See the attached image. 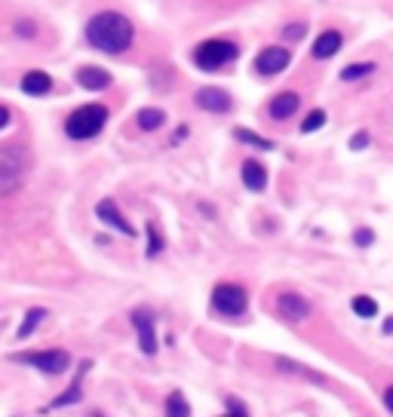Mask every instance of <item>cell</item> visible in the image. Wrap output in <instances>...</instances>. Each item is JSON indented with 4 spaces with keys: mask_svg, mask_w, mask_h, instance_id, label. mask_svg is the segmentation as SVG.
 I'll return each mask as SVG.
<instances>
[{
    "mask_svg": "<svg viewBox=\"0 0 393 417\" xmlns=\"http://www.w3.org/2000/svg\"><path fill=\"white\" fill-rule=\"evenodd\" d=\"M237 56H240V49L231 40H203L194 49V65L200 71H219V68L231 65Z\"/></svg>",
    "mask_w": 393,
    "mask_h": 417,
    "instance_id": "3",
    "label": "cell"
},
{
    "mask_svg": "<svg viewBox=\"0 0 393 417\" xmlns=\"http://www.w3.org/2000/svg\"><path fill=\"white\" fill-rule=\"evenodd\" d=\"M224 417H249V414H246V408L240 405L237 399H228V414H224Z\"/></svg>",
    "mask_w": 393,
    "mask_h": 417,
    "instance_id": "29",
    "label": "cell"
},
{
    "mask_svg": "<svg viewBox=\"0 0 393 417\" xmlns=\"http://www.w3.org/2000/svg\"><path fill=\"white\" fill-rule=\"evenodd\" d=\"M44 319H46V310H44V307H31L28 313H25V319H22L19 338H28V335H34V328H37Z\"/></svg>",
    "mask_w": 393,
    "mask_h": 417,
    "instance_id": "19",
    "label": "cell"
},
{
    "mask_svg": "<svg viewBox=\"0 0 393 417\" xmlns=\"http://www.w3.org/2000/svg\"><path fill=\"white\" fill-rule=\"evenodd\" d=\"M194 101L203 110H209V114H228V110L233 108L231 105V96L224 89H215V86H203V89H197V96Z\"/></svg>",
    "mask_w": 393,
    "mask_h": 417,
    "instance_id": "10",
    "label": "cell"
},
{
    "mask_svg": "<svg viewBox=\"0 0 393 417\" xmlns=\"http://www.w3.org/2000/svg\"><path fill=\"white\" fill-rule=\"evenodd\" d=\"M363 148H369V132H356L350 139V150H363Z\"/></svg>",
    "mask_w": 393,
    "mask_h": 417,
    "instance_id": "28",
    "label": "cell"
},
{
    "mask_svg": "<svg viewBox=\"0 0 393 417\" xmlns=\"http://www.w3.org/2000/svg\"><path fill=\"white\" fill-rule=\"evenodd\" d=\"M136 123H138V129L154 132V129H160V126L166 123V114H163L160 108H141L138 117H136Z\"/></svg>",
    "mask_w": 393,
    "mask_h": 417,
    "instance_id": "18",
    "label": "cell"
},
{
    "mask_svg": "<svg viewBox=\"0 0 393 417\" xmlns=\"http://www.w3.org/2000/svg\"><path fill=\"white\" fill-rule=\"evenodd\" d=\"M350 307H354V313H356V316H363V319H372L375 313H378V301H375V297H369V295H356L354 301H350Z\"/></svg>",
    "mask_w": 393,
    "mask_h": 417,
    "instance_id": "20",
    "label": "cell"
},
{
    "mask_svg": "<svg viewBox=\"0 0 393 417\" xmlns=\"http://www.w3.org/2000/svg\"><path fill=\"white\" fill-rule=\"evenodd\" d=\"M77 83L83 89H93V92H102L111 86V74L105 71V68H96V65H86L77 71Z\"/></svg>",
    "mask_w": 393,
    "mask_h": 417,
    "instance_id": "12",
    "label": "cell"
},
{
    "mask_svg": "<svg viewBox=\"0 0 393 417\" xmlns=\"http://www.w3.org/2000/svg\"><path fill=\"white\" fill-rule=\"evenodd\" d=\"M233 139L252 144V148H258V150H271V148H273V141H271V139H262V135L249 132V129H243V126H237V129H233Z\"/></svg>",
    "mask_w": 393,
    "mask_h": 417,
    "instance_id": "21",
    "label": "cell"
},
{
    "mask_svg": "<svg viewBox=\"0 0 393 417\" xmlns=\"http://www.w3.org/2000/svg\"><path fill=\"white\" fill-rule=\"evenodd\" d=\"M341 49V34L338 31H323L314 44V58H332Z\"/></svg>",
    "mask_w": 393,
    "mask_h": 417,
    "instance_id": "16",
    "label": "cell"
},
{
    "mask_svg": "<svg viewBox=\"0 0 393 417\" xmlns=\"http://www.w3.org/2000/svg\"><path fill=\"white\" fill-rule=\"evenodd\" d=\"M132 326L138 331V347L145 356L157 353V331H154V316L148 310H136L132 313Z\"/></svg>",
    "mask_w": 393,
    "mask_h": 417,
    "instance_id": "8",
    "label": "cell"
},
{
    "mask_svg": "<svg viewBox=\"0 0 393 417\" xmlns=\"http://www.w3.org/2000/svg\"><path fill=\"white\" fill-rule=\"evenodd\" d=\"M304 31H307V28L298 22V25H289V28L283 31V37H286V40H301V37H304Z\"/></svg>",
    "mask_w": 393,
    "mask_h": 417,
    "instance_id": "27",
    "label": "cell"
},
{
    "mask_svg": "<svg viewBox=\"0 0 393 417\" xmlns=\"http://www.w3.org/2000/svg\"><path fill=\"white\" fill-rule=\"evenodd\" d=\"M86 371H89V362H80V371H77V378H74V384H71L68 390H65V393L58 396V399H56V402L49 405V408H65V405H74V402H80V384H83V374H86Z\"/></svg>",
    "mask_w": 393,
    "mask_h": 417,
    "instance_id": "17",
    "label": "cell"
},
{
    "mask_svg": "<svg viewBox=\"0 0 393 417\" xmlns=\"http://www.w3.org/2000/svg\"><path fill=\"white\" fill-rule=\"evenodd\" d=\"M384 405H387V408H390V411H393V387L387 390V393H384Z\"/></svg>",
    "mask_w": 393,
    "mask_h": 417,
    "instance_id": "32",
    "label": "cell"
},
{
    "mask_svg": "<svg viewBox=\"0 0 393 417\" xmlns=\"http://www.w3.org/2000/svg\"><path fill=\"white\" fill-rule=\"evenodd\" d=\"M354 243L356 245H372L375 243V233L369 231V227H359V231L354 233Z\"/></svg>",
    "mask_w": 393,
    "mask_h": 417,
    "instance_id": "26",
    "label": "cell"
},
{
    "mask_svg": "<svg viewBox=\"0 0 393 417\" xmlns=\"http://www.w3.org/2000/svg\"><path fill=\"white\" fill-rule=\"evenodd\" d=\"M96 215H98V221L111 224L114 231H120L123 236H136V227H129V221L120 215V209H117L114 200H102V203H98V206H96Z\"/></svg>",
    "mask_w": 393,
    "mask_h": 417,
    "instance_id": "11",
    "label": "cell"
},
{
    "mask_svg": "<svg viewBox=\"0 0 393 417\" xmlns=\"http://www.w3.org/2000/svg\"><path fill=\"white\" fill-rule=\"evenodd\" d=\"M323 123H326V110L316 108V110H311V114L304 117V123H301V132H316Z\"/></svg>",
    "mask_w": 393,
    "mask_h": 417,
    "instance_id": "25",
    "label": "cell"
},
{
    "mask_svg": "<svg viewBox=\"0 0 393 417\" xmlns=\"http://www.w3.org/2000/svg\"><path fill=\"white\" fill-rule=\"evenodd\" d=\"M86 40L96 49H102V53L117 56V53H127L132 46L136 28H132V22L123 13L105 10V13H96L93 19L86 22Z\"/></svg>",
    "mask_w": 393,
    "mask_h": 417,
    "instance_id": "1",
    "label": "cell"
},
{
    "mask_svg": "<svg viewBox=\"0 0 393 417\" xmlns=\"http://www.w3.org/2000/svg\"><path fill=\"white\" fill-rule=\"evenodd\" d=\"M105 123H108L105 105H83L65 120V132H68V139H74V141H86V139H96V135L105 129Z\"/></svg>",
    "mask_w": 393,
    "mask_h": 417,
    "instance_id": "2",
    "label": "cell"
},
{
    "mask_svg": "<svg viewBox=\"0 0 393 417\" xmlns=\"http://www.w3.org/2000/svg\"><path fill=\"white\" fill-rule=\"evenodd\" d=\"M163 252V236H160V227L157 224H148V255L154 258V255Z\"/></svg>",
    "mask_w": 393,
    "mask_h": 417,
    "instance_id": "24",
    "label": "cell"
},
{
    "mask_svg": "<svg viewBox=\"0 0 393 417\" xmlns=\"http://www.w3.org/2000/svg\"><path fill=\"white\" fill-rule=\"evenodd\" d=\"M246 288L237 283H221L212 288V310L221 313V316H243L246 313Z\"/></svg>",
    "mask_w": 393,
    "mask_h": 417,
    "instance_id": "6",
    "label": "cell"
},
{
    "mask_svg": "<svg viewBox=\"0 0 393 417\" xmlns=\"http://www.w3.org/2000/svg\"><path fill=\"white\" fill-rule=\"evenodd\" d=\"M166 417H191V405L181 393H172L166 399Z\"/></svg>",
    "mask_w": 393,
    "mask_h": 417,
    "instance_id": "22",
    "label": "cell"
},
{
    "mask_svg": "<svg viewBox=\"0 0 393 417\" xmlns=\"http://www.w3.org/2000/svg\"><path fill=\"white\" fill-rule=\"evenodd\" d=\"M53 89V77L46 71H28L22 77V92L25 96H46Z\"/></svg>",
    "mask_w": 393,
    "mask_h": 417,
    "instance_id": "15",
    "label": "cell"
},
{
    "mask_svg": "<svg viewBox=\"0 0 393 417\" xmlns=\"http://www.w3.org/2000/svg\"><path fill=\"white\" fill-rule=\"evenodd\" d=\"M15 362L22 365H34L49 378H56V374H65L71 365V353L62 350V347H53V350H28V353H19L15 356Z\"/></svg>",
    "mask_w": 393,
    "mask_h": 417,
    "instance_id": "5",
    "label": "cell"
},
{
    "mask_svg": "<svg viewBox=\"0 0 393 417\" xmlns=\"http://www.w3.org/2000/svg\"><path fill=\"white\" fill-rule=\"evenodd\" d=\"M298 105H301V98L295 92H280V96L271 98V117L273 120H289V117L298 110Z\"/></svg>",
    "mask_w": 393,
    "mask_h": 417,
    "instance_id": "13",
    "label": "cell"
},
{
    "mask_svg": "<svg viewBox=\"0 0 393 417\" xmlns=\"http://www.w3.org/2000/svg\"><path fill=\"white\" fill-rule=\"evenodd\" d=\"M384 331H387V335H393V316H390L387 322H384Z\"/></svg>",
    "mask_w": 393,
    "mask_h": 417,
    "instance_id": "33",
    "label": "cell"
},
{
    "mask_svg": "<svg viewBox=\"0 0 393 417\" xmlns=\"http://www.w3.org/2000/svg\"><path fill=\"white\" fill-rule=\"evenodd\" d=\"M277 313H280L283 319H289V322H301V319L311 316V304H307L301 295L283 292V295L277 297Z\"/></svg>",
    "mask_w": 393,
    "mask_h": 417,
    "instance_id": "9",
    "label": "cell"
},
{
    "mask_svg": "<svg viewBox=\"0 0 393 417\" xmlns=\"http://www.w3.org/2000/svg\"><path fill=\"white\" fill-rule=\"evenodd\" d=\"M25 169H28V157L22 148H0V197L19 191Z\"/></svg>",
    "mask_w": 393,
    "mask_h": 417,
    "instance_id": "4",
    "label": "cell"
},
{
    "mask_svg": "<svg viewBox=\"0 0 393 417\" xmlns=\"http://www.w3.org/2000/svg\"><path fill=\"white\" fill-rule=\"evenodd\" d=\"M15 31H19L22 34V37H34V25H31V22H15Z\"/></svg>",
    "mask_w": 393,
    "mask_h": 417,
    "instance_id": "30",
    "label": "cell"
},
{
    "mask_svg": "<svg viewBox=\"0 0 393 417\" xmlns=\"http://www.w3.org/2000/svg\"><path fill=\"white\" fill-rule=\"evenodd\" d=\"M375 71L372 62H356V65H347L344 71H341V80H359V77H369Z\"/></svg>",
    "mask_w": 393,
    "mask_h": 417,
    "instance_id": "23",
    "label": "cell"
},
{
    "mask_svg": "<svg viewBox=\"0 0 393 417\" xmlns=\"http://www.w3.org/2000/svg\"><path fill=\"white\" fill-rule=\"evenodd\" d=\"M289 62H292L289 49H283V46H267V49H262V53H258V58H255V71L264 74V77H273V74L286 71Z\"/></svg>",
    "mask_w": 393,
    "mask_h": 417,
    "instance_id": "7",
    "label": "cell"
},
{
    "mask_svg": "<svg viewBox=\"0 0 393 417\" xmlns=\"http://www.w3.org/2000/svg\"><path fill=\"white\" fill-rule=\"evenodd\" d=\"M6 126H10V108L0 105V129H6Z\"/></svg>",
    "mask_w": 393,
    "mask_h": 417,
    "instance_id": "31",
    "label": "cell"
},
{
    "mask_svg": "<svg viewBox=\"0 0 393 417\" xmlns=\"http://www.w3.org/2000/svg\"><path fill=\"white\" fill-rule=\"evenodd\" d=\"M240 175H243V184L249 187V191H264L267 187V169L258 163V160H246L243 169H240Z\"/></svg>",
    "mask_w": 393,
    "mask_h": 417,
    "instance_id": "14",
    "label": "cell"
}]
</instances>
